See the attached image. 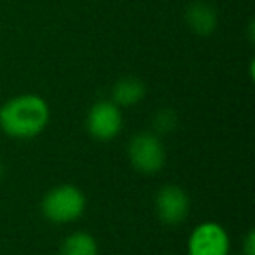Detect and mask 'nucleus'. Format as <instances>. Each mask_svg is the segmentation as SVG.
Returning <instances> with one entry per match:
<instances>
[{"instance_id":"obj_1","label":"nucleus","mask_w":255,"mask_h":255,"mask_svg":"<svg viewBox=\"0 0 255 255\" xmlns=\"http://www.w3.org/2000/svg\"><path fill=\"white\" fill-rule=\"evenodd\" d=\"M49 123V107L37 95H21L0 109V128L12 138L28 140L40 135Z\"/></svg>"},{"instance_id":"obj_2","label":"nucleus","mask_w":255,"mask_h":255,"mask_svg":"<svg viewBox=\"0 0 255 255\" xmlns=\"http://www.w3.org/2000/svg\"><path fill=\"white\" fill-rule=\"evenodd\" d=\"M86 198L75 185H58L42 199V213L54 224H68L84 213Z\"/></svg>"},{"instance_id":"obj_3","label":"nucleus","mask_w":255,"mask_h":255,"mask_svg":"<svg viewBox=\"0 0 255 255\" xmlns=\"http://www.w3.org/2000/svg\"><path fill=\"white\" fill-rule=\"evenodd\" d=\"M128 156L133 166L145 175L157 173L166 163L163 142L154 133H138L133 136L128 145Z\"/></svg>"},{"instance_id":"obj_4","label":"nucleus","mask_w":255,"mask_h":255,"mask_svg":"<svg viewBox=\"0 0 255 255\" xmlns=\"http://www.w3.org/2000/svg\"><path fill=\"white\" fill-rule=\"evenodd\" d=\"M86 126L93 138L112 140L119 135L123 128V116H121V107L114 102H98L91 107L86 119Z\"/></svg>"},{"instance_id":"obj_5","label":"nucleus","mask_w":255,"mask_h":255,"mask_svg":"<svg viewBox=\"0 0 255 255\" xmlns=\"http://www.w3.org/2000/svg\"><path fill=\"white\" fill-rule=\"evenodd\" d=\"M229 236L215 222L199 224L189 238V255H227Z\"/></svg>"},{"instance_id":"obj_6","label":"nucleus","mask_w":255,"mask_h":255,"mask_svg":"<svg viewBox=\"0 0 255 255\" xmlns=\"http://www.w3.org/2000/svg\"><path fill=\"white\" fill-rule=\"evenodd\" d=\"M189 196L178 185H164L156 196V212L161 222L178 226L189 215Z\"/></svg>"},{"instance_id":"obj_7","label":"nucleus","mask_w":255,"mask_h":255,"mask_svg":"<svg viewBox=\"0 0 255 255\" xmlns=\"http://www.w3.org/2000/svg\"><path fill=\"white\" fill-rule=\"evenodd\" d=\"M185 21L189 28L198 35H210L217 28V12L205 2H194L187 7Z\"/></svg>"},{"instance_id":"obj_8","label":"nucleus","mask_w":255,"mask_h":255,"mask_svg":"<svg viewBox=\"0 0 255 255\" xmlns=\"http://www.w3.org/2000/svg\"><path fill=\"white\" fill-rule=\"evenodd\" d=\"M145 96V84L136 77H124L112 89V102L117 107H133Z\"/></svg>"},{"instance_id":"obj_9","label":"nucleus","mask_w":255,"mask_h":255,"mask_svg":"<svg viewBox=\"0 0 255 255\" xmlns=\"http://www.w3.org/2000/svg\"><path fill=\"white\" fill-rule=\"evenodd\" d=\"M60 255H98V247L91 234L74 233L63 241Z\"/></svg>"},{"instance_id":"obj_10","label":"nucleus","mask_w":255,"mask_h":255,"mask_svg":"<svg viewBox=\"0 0 255 255\" xmlns=\"http://www.w3.org/2000/svg\"><path fill=\"white\" fill-rule=\"evenodd\" d=\"M152 128H154V135H166L171 133L177 128V114L171 109H163L159 112H156L152 119Z\"/></svg>"},{"instance_id":"obj_11","label":"nucleus","mask_w":255,"mask_h":255,"mask_svg":"<svg viewBox=\"0 0 255 255\" xmlns=\"http://www.w3.org/2000/svg\"><path fill=\"white\" fill-rule=\"evenodd\" d=\"M245 255H255V233L250 231L245 240Z\"/></svg>"},{"instance_id":"obj_12","label":"nucleus","mask_w":255,"mask_h":255,"mask_svg":"<svg viewBox=\"0 0 255 255\" xmlns=\"http://www.w3.org/2000/svg\"><path fill=\"white\" fill-rule=\"evenodd\" d=\"M4 175V166H2V163H0V177Z\"/></svg>"}]
</instances>
